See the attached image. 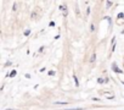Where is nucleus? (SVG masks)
I'll list each match as a JSON object with an SVG mask.
<instances>
[{
	"label": "nucleus",
	"instance_id": "nucleus-1",
	"mask_svg": "<svg viewBox=\"0 0 124 110\" xmlns=\"http://www.w3.org/2000/svg\"><path fill=\"white\" fill-rule=\"evenodd\" d=\"M112 67H113V71H116V72H118V73H122V70H119V69H118L116 65H113Z\"/></svg>",
	"mask_w": 124,
	"mask_h": 110
},
{
	"label": "nucleus",
	"instance_id": "nucleus-2",
	"mask_svg": "<svg viewBox=\"0 0 124 110\" xmlns=\"http://www.w3.org/2000/svg\"><path fill=\"white\" fill-rule=\"evenodd\" d=\"M73 80H74V83H76V86H79V82H78V78H77L76 76H73Z\"/></svg>",
	"mask_w": 124,
	"mask_h": 110
},
{
	"label": "nucleus",
	"instance_id": "nucleus-3",
	"mask_svg": "<svg viewBox=\"0 0 124 110\" xmlns=\"http://www.w3.org/2000/svg\"><path fill=\"white\" fill-rule=\"evenodd\" d=\"M55 104H60V105H66L67 102H55Z\"/></svg>",
	"mask_w": 124,
	"mask_h": 110
},
{
	"label": "nucleus",
	"instance_id": "nucleus-4",
	"mask_svg": "<svg viewBox=\"0 0 124 110\" xmlns=\"http://www.w3.org/2000/svg\"><path fill=\"white\" fill-rule=\"evenodd\" d=\"M16 73H17V72H16V71H15V70H13V71H12V72H11V73H10V77H13V76H15V75H16Z\"/></svg>",
	"mask_w": 124,
	"mask_h": 110
},
{
	"label": "nucleus",
	"instance_id": "nucleus-5",
	"mask_svg": "<svg viewBox=\"0 0 124 110\" xmlns=\"http://www.w3.org/2000/svg\"><path fill=\"white\" fill-rule=\"evenodd\" d=\"M95 58H96V55L94 54L93 56H91V59H90V61H91V62H94V61H95Z\"/></svg>",
	"mask_w": 124,
	"mask_h": 110
},
{
	"label": "nucleus",
	"instance_id": "nucleus-6",
	"mask_svg": "<svg viewBox=\"0 0 124 110\" xmlns=\"http://www.w3.org/2000/svg\"><path fill=\"white\" fill-rule=\"evenodd\" d=\"M60 9H61V11H63V14L66 15V7H65V6H61Z\"/></svg>",
	"mask_w": 124,
	"mask_h": 110
},
{
	"label": "nucleus",
	"instance_id": "nucleus-7",
	"mask_svg": "<svg viewBox=\"0 0 124 110\" xmlns=\"http://www.w3.org/2000/svg\"><path fill=\"white\" fill-rule=\"evenodd\" d=\"M28 34H30V31H29V29H26V31H24V35H28Z\"/></svg>",
	"mask_w": 124,
	"mask_h": 110
},
{
	"label": "nucleus",
	"instance_id": "nucleus-8",
	"mask_svg": "<svg viewBox=\"0 0 124 110\" xmlns=\"http://www.w3.org/2000/svg\"><path fill=\"white\" fill-rule=\"evenodd\" d=\"M97 81H99V83H102V82H103V80H102V78H99Z\"/></svg>",
	"mask_w": 124,
	"mask_h": 110
},
{
	"label": "nucleus",
	"instance_id": "nucleus-9",
	"mask_svg": "<svg viewBox=\"0 0 124 110\" xmlns=\"http://www.w3.org/2000/svg\"><path fill=\"white\" fill-rule=\"evenodd\" d=\"M7 110H13V109H7Z\"/></svg>",
	"mask_w": 124,
	"mask_h": 110
}]
</instances>
